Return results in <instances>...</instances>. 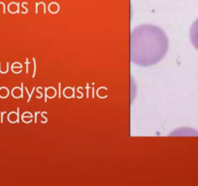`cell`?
Segmentation results:
<instances>
[{
	"instance_id": "1",
	"label": "cell",
	"mask_w": 198,
	"mask_h": 186,
	"mask_svg": "<svg viewBox=\"0 0 198 186\" xmlns=\"http://www.w3.org/2000/svg\"><path fill=\"white\" fill-rule=\"evenodd\" d=\"M169 49V39L153 24L136 26L130 36V59L134 64L149 67L161 61Z\"/></svg>"
},
{
	"instance_id": "2",
	"label": "cell",
	"mask_w": 198,
	"mask_h": 186,
	"mask_svg": "<svg viewBox=\"0 0 198 186\" xmlns=\"http://www.w3.org/2000/svg\"><path fill=\"white\" fill-rule=\"evenodd\" d=\"M189 39L192 46L198 51V19L190 26Z\"/></svg>"
}]
</instances>
